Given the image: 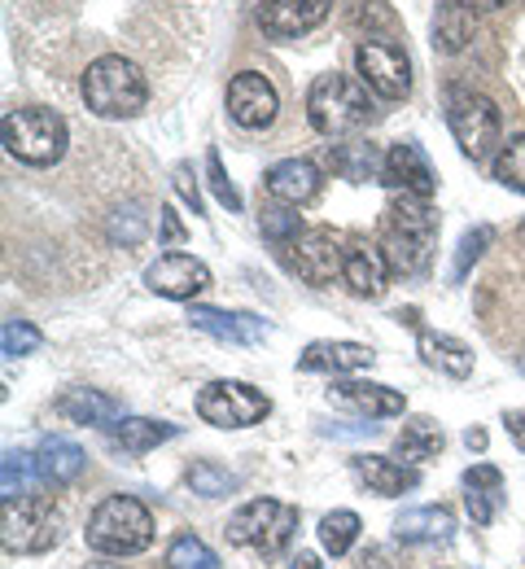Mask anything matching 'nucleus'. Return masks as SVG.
I'll list each match as a JSON object with an SVG mask.
<instances>
[{
	"instance_id": "obj_1",
	"label": "nucleus",
	"mask_w": 525,
	"mask_h": 569,
	"mask_svg": "<svg viewBox=\"0 0 525 569\" xmlns=\"http://www.w3.org/2000/svg\"><path fill=\"white\" fill-rule=\"evenodd\" d=\"M385 263L394 277H421L434 263V246H438V211L425 198L412 193H394L381 211V241Z\"/></svg>"
},
{
	"instance_id": "obj_2",
	"label": "nucleus",
	"mask_w": 525,
	"mask_h": 569,
	"mask_svg": "<svg viewBox=\"0 0 525 569\" xmlns=\"http://www.w3.org/2000/svg\"><path fill=\"white\" fill-rule=\"evenodd\" d=\"M373 88L364 79H351L342 71H324L311 79L306 88V119L320 137L329 141H342V137H355L373 123Z\"/></svg>"
},
{
	"instance_id": "obj_3",
	"label": "nucleus",
	"mask_w": 525,
	"mask_h": 569,
	"mask_svg": "<svg viewBox=\"0 0 525 569\" xmlns=\"http://www.w3.org/2000/svg\"><path fill=\"white\" fill-rule=\"evenodd\" d=\"M79 92L97 119H137L150 106V79L123 53H105L88 62Z\"/></svg>"
},
{
	"instance_id": "obj_4",
	"label": "nucleus",
	"mask_w": 525,
	"mask_h": 569,
	"mask_svg": "<svg viewBox=\"0 0 525 569\" xmlns=\"http://www.w3.org/2000/svg\"><path fill=\"white\" fill-rule=\"evenodd\" d=\"M88 548L101 557H137L153 543V517L141 499L110 496L97 503V512L88 517L83 530Z\"/></svg>"
},
{
	"instance_id": "obj_5",
	"label": "nucleus",
	"mask_w": 525,
	"mask_h": 569,
	"mask_svg": "<svg viewBox=\"0 0 525 569\" xmlns=\"http://www.w3.org/2000/svg\"><path fill=\"white\" fill-rule=\"evenodd\" d=\"M0 132H4L9 158L27 162V167H53V162H62L67 141H71L67 119H62L58 110H49V106L9 110L4 123H0Z\"/></svg>"
},
{
	"instance_id": "obj_6",
	"label": "nucleus",
	"mask_w": 525,
	"mask_h": 569,
	"mask_svg": "<svg viewBox=\"0 0 525 569\" xmlns=\"http://www.w3.org/2000/svg\"><path fill=\"white\" fill-rule=\"evenodd\" d=\"M299 530V508L285 499H250L228 517V539L254 557H281Z\"/></svg>"
},
{
	"instance_id": "obj_7",
	"label": "nucleus",
	"mask_w": 525,
	"mask_h": 569,
	"mask_svg": "<svg viewBox=\"0 0 525 569\" xmlns=\"http://www.w3.org/2000/svg\"><path fill=\"white\" fill-rule=\"evenodd\" d=\"M447 123L455 144H460V153L473 158V162H486L499 149V141H504L499 106L486 92H473V88H451L447 92Z\"/></svg>"
},
{
	"instance_id": "obj_8",
	"label": "nucleus",
	"mask_w": 525,
	"mask_h": 569,
	"mask_svg": "<svg viewBox=\"0 0 525 569\" xmlns=\"http://www.w3.org/2000/svg\"><path fill=\"white\" fill-rule=\"evenodd\" d=\"M0 543L9 557H36L58 543V512L49 496H22L0 503Z\"/></svg>"
},
{
	"instance_id": "obj_9",
	"label": "nucleus",
	"mask_w": 525,
	"mask_h": 569,
	"mask_svg": "<svg viewBox=\"0 0 525 569\" xmlns=\"http://www.w3.org/2000/svg\"><path fill=\"white\" fill-rule=\"evenodd\" d=\"M272 412V399L245 381H211L198 395V417L215 429H250Z\"/></svg>"
},
{
	"instance_id": "obj_10",
	"label": "nucleus",
	"mask_w": 525,
	"mask_h": 569,
	"mask_svg": "<svg viewBox=\"0 0 525 569\" xmlns=\"http://www.w3.org/2000/svg\"><path fill=\"white\" fill-rule=\"evenodd\" d=\"M355 71L373 88L381 101H403L412 92V62L403 53V44L394 40H360L355 49Z\"/></svg>"
},
{
	"instance_id": "obj_11",
	"label": "nucleus",
	"mask_w": 525,
	"mask_h": 569,
	"mask_svg": "<svg viewBox=\"0 0 525 569\" xmlns=\"http://www.w3.org/2000/svg\"><path fill=\"white\" fill-rule=\"evenodd\" d=\"M276 110H281V97H276V83L259 71H241L232 74L228 83V119L245 132H263L276 123Z\"/></svg>"
},
{
	"instance_id": "obj_12",
	"label": "nucleus",
	"mask_w": 525,
	"mask_h": 569,
	"mask_svg": "<svg viewBox=\"0 0 525 569\" xmlns=\"http://www.w3.org/2000/svg\"><path fill=\"white\" fill-rule=\"evenodd\" d=\"M381 184L390 193H412V198H434L438 193V176H434V162L425 158V149L416 141H394L385 149V171H381Z\"/></svg>"
},
{
	"instance_id": "obj_13",
	"label": "nucleus",
	"mask_w": 525,
	"mask_h": 569,
	"mask_svg": "<svg viewBox=\"0 0 525 569\" xmlns=\"http://www.w3.org/2000/svg\"><path fill=\"white\" fill-rule=\"evenodd\" d=\"M294 272L306 284H333L346 272V241L329 228H306L294 241Z\"/></svg>"
},
{
	"instance_id": "obj_14",
	"label": "nucleus",
	"mask_w": 525,
	"mask_h": 569,
	"mask_svg": "<svg viewBox=\"0 0 525 569\" xmlns=\"http://www.w3.org/2000/svg\"><path fill=\"white\" fill-rule=\"evenodd\" d=\"M333 13V0H259L254 22L267 40H299Z\"/></svg>"
},
{
	"instance_id": "obj_15",
	"label": "nucleus",
	"mask_w": 525,
	"mask_h": 569,
	"mask_svg": "<svg viewBox=\"0 0 525 569\" xmlns=\"http://www.w3.org/2000/svg\"><path fill=\"white\" fill-rule=\"evenodd\" d=\"M145 284H150L158 298H171V302H193L198 293L211 289V268L193 254H162L158 263L145 268Z\"/></svg>"
},
{
	"instance_id": "obj_16",
	"label": "nucleus",
	"mask_w": 525,
	"mask_h": 569,
	"mask_svg": "<svg viewBox=\"0 0 525 569\" xmlns=\"http://www.w3.org/2000/svg\"><path fill=\"white\" fill-rule=\"evenodd\" d=\"M189 325L211 333L215 342H228V347H259L272 333L267 320H259L250 311H224V307H202V302L189 307Z\"/></svg>"
},
{
	"instance_id": "obj_17",
	"label": "nucleus",
	"mask_w": 525,
	"mask_h": 569,
	"mask_svg": "<svg viewBox=\"0 0 525 569\" xmlns=\"http://www.w3.org/2000/svg\"><path fill=\"white\" fill-rule=\"evenodd\" d=\"M329 403L346 408V412H360L368 421H385V417H403L407 412V399L390 386H376V381H355V377H342L329 386Z\"/></svg>"
},
{
	"instance_id": "obj_18",
	"label": "nucleus",
	"mask_w": 525,
	"mask_h": 569,
	"mask_svg": "<svg viewBox=\"0 0 525 569\" xmlns=\"http://www.w3.org/2000/svg\"><path fill=\"white\" fill-rule=\"evenodd\" d=\"M320 167L315 162H306V158H281V162H272L267 167V176H263V189L276 198V202H285V207H306V202H315L320 198Z\"/></svg>"
},
{
	"instance_id": "obj_19",
	"label": "nucleus",
	"mask_w": 525,
	"mask_h": 569,
	"mask_svg": "<svg viewBox=\"0 0 525 569\" xmlns=\"http://www.w3.org/2000/svg\"><path fill=\"white\" fill-rule=\"evenodd\" d=\"M390 277L394 272H390L381 246H368V241H351L346 246V272H342V281H346V289L355 298H381Z\"/></svg>"
},
{
	"instance_id": "obj_20",
	"label": "nucleus",
	"mask_w": 525,
	"mask_h": 569,
	"mask_svg": "<svg viewBox=\"0 0 525 569\" xmlns=\"http://www.w3.org/2000/svg\"><path fill=\"white\" fill-rule=\"evenodd\" d=\"M460 482H464V508H468L473 526H491L508 499L504 496V473L495 465H473V469H464Z\"/></svg>"
},
{
	"instance_id": "obj_21",
	"label": "nucleus",
	"mask_w": 525,
	"mask_h": 569,
	"mask_svg": "<svg viewBox=\"0 0 525 569\" xmlns=\"http://www.w3.org/2000/svg\"><path fill=\"white\" fill-rule=\"evenodd\" d=\"M455 535V512L443 503H425V508H403L394 521V539L398 543H451Z\"/></svg>"
},
{
	"instance_id": "obj_22",
	"label": "nucleus",
	"mask_w": 525,
	"mask_h": 569,
	"mask_svg": "<svg viewBox=\"0 0 525 569\" xmlns=\"http://www.w3.org/2000/svg\"><path fill=\"white\" fill-rule=\"evenodd\" d=\"M373 347L364 342H311L299 356L302 372H333V377H346V372H360V368H373Z\"/></svg>"
},
{
	"instance_id": "obj_23",
	"label": "nucleus",
	"mask_w": 525,
	"mask_h": 569,
	"mask_svg": "<svg viewBox=\"0 0 525 569\" xmlns=\"http://www.w3.org/2000/svg\"><path fill=\"white\" fill-rule=\"evenodd\" d=\"M351 469H355V478H360L373 496H385V499L407 496V491H416V482H421L416 469H407V465H398V460H385V456H355Z\"/></svg>"
},
{
	"instance_id": "obj_24",
	"label": "nucleus",
	"mask_w": 525,
	"mask_h": 569,
	"mask_svg": "<svg viewBox=\"0 0 525 569\" xmlns=\"http://www.w3.org/2000/svg\"><path fill=\"white\" fill-rule=\"evenodd\" d=\"M58 417L71 421V426L110 429L114 421H123V408H119V399H110V395H101V390L75 386V390H67V395L58 399Z\"/></svg>"
},
{
	"instance_id": "obj_25",
	"label": "nucleus",
	"mask_w": 525,
	"mask_h": 569,
	"mask_svg": "<svg viewBox=\"0 0 525 569\" xmlns=\"http://www.w3.org/2000/svg\"><path fill=\"white\" fill-rule=\"evenodd\" d=\"M180 433V426H166V421H150V417H123L105 429L110 447L123 451V456H145L158 442H171Z\"/></svg>"
},
{
	"instance_id": "obj_26",
	"label": "nucleus",
	"mask_w": 525,
	"mask_h": 569,
	"mask_svg": "<svg viewBox=\"0 0 525 569\" xmlns=\"http://www.w3.org/2000/svg\"><path fill=\"white\" fill-rule=\"evenodd\" d=\"M36 460H40V478H44V491H62L67 482H75L79 473H83V451H79L75 442H67V438H44L40 442V451H36Z\"/></svg>"
},
{
	"instance_id": "obj_27",
	"label": "nucleus",
	"mask_w": 525,
	"mask_h": 569,
	"mask_svg": "<svg viewBox=\"0 0 525 569\" xmlns=\"http://www.w3.org/2000/svg\"><path fill=\"white\" fill-rule=\"evenodd\" d=\"M416 347H421V359H425L430 368H438L443 377H455V381H464V377L473 372V347H464L460 338L434 333V329H421Z\"/></svg>"
},
{
	"instance_id": "obj_28",
	"label": "nucleus",
	"mask_w": 525,
	"mask_h": 569,
	"mask_svg": "<svg viewBox=\"0 0 525 569\" xmlns=\"http://www.w3.org/2000/svg\"><path fill=\"white\" fill-rule=\"evenodd\" d=\"M473 27H477V13L464 0H438V13H434V49L447 53V58L460 53L473 40Z\"/></svg>"
},
{
	"instance_id": "obj_29",
	"label": "nucleus",
	"mask_w": 525,
	"mask_h": 569,
	"mask_svg": "<svg viewBox=\"0 0 525 569\" xmlns=\"http://www.w3.org/2000/svg\"><path fill=\"white\" fill-rule=\"evenodd\" d=\"M443 447H447V438H443V426H438L434 417H412L407 426L398 429V438H394V451H398L403 465L434 460Z\"/></svg>"
},
{
	"instance_id": "obj_30",
	"label": "nucleus",
	"mask_w": 525,
	"mask_h": 569,
	"mask_svg": "<svg viewBox=\"0 0 525 569\" xmlns=\"http://www.w3.org/2000/svg\"><path fill=\"white\" fill-rule=\"evenodd\" d=\"M329 167H333L337 176L364 184V180H376V176L385 171V158L376 153V144L351 141V144H333V149H329Z\"/></svg>"
},
{
	"instance_id": "obj_31",
	"label": "nucleus",
	"mask_w": 525,
	"mask_h": 569,
	"mask_svg": "<svg viewBox=\"0 0 525 569\" xmlns=\"http://www.w3.org/2000/svg\"><path fill=\"white\" fill-rule=\"evenodd\" d=\"M44 491V478H40V460L27 456V451H4V465H0V496L4 499H22Z\"/></svg>"
},
{
	"instance_id": "obj_32",
	"label": "nucleus",
	"mask_w": 525,
	"mask_h": 569,
	"mask_svg": "<svg viewBox=\"0 0 525 569\" xmlns=\"http://www.w3.org/2000/svg\"><path fill=\"white\" fill-rule=\"evenodd\" d=\"M355 539H360V517L351 508H337L320 521V543H324L329 557H346L355 548Z\"/></svg>"
},
{
	"instance_id": "obj_33",
	"label": "nucleus",
	"mask_w": 525,
	"mask_h": 569,
	"mask_svg": "<svg viewBox=\"0 0 525 569\" xmlns=\"http://www.w3.org/2000/svg\"><path fill=\"white\" fill-rule=\"evenodd\" d=\"M145 232H150V214H145V207H137V202L119 207V211L105 219V237H110L114 246H123V250L141 246V241H145Z\"/></svg>"
},
{
	"instance_id": "obj_34",
	"label": "nucleus",
	"mask_w": 525,
	"mask_h": 569,
	"mask_svg": "<svg viewBox=\"0 0 525 569\" xmlns=\"http://www.w3.org/2000/svg\"><path fill=\"white\" fill-rule=\"evenodd\" d=\"M259 232H263L272 246H294L306 228H302V219H299V207L276 202V207H263V214H259Z\"/></svg>"
},
{
	"instance_id": "obj_35",
	"label": "nucleus",
	"mask_w": 525,
	"mask_h": 569,
	"mask_svg": "<svg viewBox=\"0 0 525 569\" xmlns=\"http://www.w3.org/2000/svg\"><path fill=\"white\" fill-rule=\"evenodd\" d=\"M491 241H495V228L491 223H473L464 237H460V246H455V263H451V281H464L468 272H473V263L491 250Z\"/></svg>"
},
{
	"instance_id": "obj_36",
	"label": "nucleus",
	"mask_w": 525,
	"mask_h": 569,
	"mask_svg": "<svg viewBox=\"0 0 525 569\" xmlns=\"http://www.w3.org/2000/svg\"><path fill=\"white\" fill-rule=\"evenodd\" d=\"M189 487H193V496H202V499L232 496V491H236V473L220 469L215 460H198V465L189 469Z\"/></svg>"
},
{
	"instance_id": "obj_37",
	"label": "nucleus",
	"mask_w": 525,
	"mask_h": 569,
	"mask_svg": "<svg viewBox=\"0 0 525 569\" xmlns=\"http://www.w3.org/2000/svg\"><path fill=\"white\" fill-rule=\"evenodd\" d=\"M495 180L504 189H513V193H525V132H517L495 153Z\"/></svg>"
},
{
	"instance_id": "obj_38",
	"label": "nucleus",
	"mask_w": 525,
	"mask_h": 569,
	"mask_svg": "<svg viewBox=\"0 0 525 569\" xmlns=\"http://www.w3.org/2000/svg\"><path fill=\"white\" fill-rule=\"evenodd\" d=\"M166 569H220V561H215V552L198 535H180L166 548Z\"/></svg>"
},
{
	"instance_id": "obj_39",
	"label": "nucleus",
	"mask_w": 525,
	"mask_h": 569,
	"mask_svg": "<svg viewBox=\"0 0 525 569\" xmlns=\"http://www.w3.org/2000/svg\"><path fill=\"white\" fill-rule=\"evenodd\" d=\"M44 347V333L31 325V320H4V329H0V351L9 359L18 356H31V351H40Z\"/></svg>"
},
{
	"instance_id": "obj_40",
	"label": "nucleus",
	"mask_w": 525,
	"mask_h": 569,
	"mask_svg": "<svg viewBox=\"0 0 525 569\" xmlns=\"http://www.w3.org/2000/svg\"><path fill=\"white\" fill-rule=\"evenodd\" d=\"M355 27H364L368 40H385V36L398 31V18H394V9H390L385 0H360V9H355Z\"/></svg>"
},
{
	"instance_id": "obj_41",
	"label": "nucleus",
	"mask_w": 525,
	"mask_h": 569,
	"mask_svg": "<svg viewBox=\"0 0 525 569\" xmlns=\"http://www.w3.org/2000/svg\"><path fill=\"white\" fill-rule=\"evenodd\" d=\"M206 176H211V189H215V198L224 202L228 211H241V193H236V184L228 180L224 162H220V153H215V149L206 153Z\"/></svg>"
},
{
	"instance_id": "obj_42",
	"label": "nucleus",
	"mask_w": 525,
	"mask_h": 569,
	"mask_svg": "<svg viewBox=\"0 0 525 569\" xmlns=\"http://www.w3.org/2000/svg\"><path fill=\"white\" fill-rule=\"evenodd\" d=\"M175 193H180L184 207H193V214H202V189H198V176H193L189 162L175 167Z\"/></svg>"
},
{
	"instance_id": "obj_43",
	"label": "nucleus",
	"mask_w": 525,
	"mask_h": 569,
	"mask_svg": "<svg viewBox=\"0 0 525 569\" xmlns=\"http://www.w3.org/2000/svg\"><path fill=\"white\" fill-rule=\"evenodd\" d=\"M360 569H403V561H398L394 548H368V552L360 557Z\"/></svg>"
},
{
	"instance_id": "obj_44",
	"label": "nucleus",
	"mask_w": 525,
	"mask_h": 569,
	"mask_svg": "<svg viewBox=\"0 0 525 569\" xmlns=\"http://www.w3.org/2000/svg\"><path fill=\"white\" fill-rule=\"evenodd\" d=\"M158 223H162V241H166V246H180V241H184V223L175 219L171 207H162V211H158Z\"/></svg>"
},
{
	"instance_id": "obj_45",
	"label": "nucleus",
	"mask_w": 525,
	"mask_h": 569,
	"mask_svg": "<svg viewBox=\"0 0 525 569\" xmlns=\"http://www.w3.org/2000/svg\"><path fill=\"white\" fill-rule=\"evenodd\" d=\"M504 426H508V438L517 442V451H525V412H508Z\"/></svg>"
},
{
	"instance_id": "obj_46",
	"label": "nucleus",
	"mask_w": 525,
	"mask_h": 569,
	"mask_svg": "<svg viewBox=\"0 0 525 569\" xmlns=\"http://www.w3.org/2000/svg\"><path fill=\"white\" fill-rule=\"evenodd\" d=\"M290 569H320V557H315V552H299V557L290 561Z\"/></svg>"
},
{
	"instance_id": "obj_47",
	"label": "nucleus",
	"mask_w": 525,
	"mask_h": 569,
	"mask_svg": "<svg viewBox=\"0 0 525 569\" xmlns=\"http://www.w3.org/2000/svg\"><path fill=\"white\" fill-rule=\"evenodd\" d=\"M464 442H468L473 451H486V433H482V429H464Z\"/></svg>"
},
{
	"instance_id": "obj_48",
	"label": "nucleus",
	"mask_w": 525,
	"mask_h": 569,
	"mask_svg": "<svg viewBox=\"0 0 525 569\" xmlns=\"http://www.w3.org/2000/svg\"><path fill=\"white\" fill-rule=\"evenodd\" d=\"M464 4H468L473 13H491V9H499L504 0H464Z\"/></svg>"
},
{
	"instance_id": "obj_49",
	"label": "nucleus",
	"mask_w": 525,
	"mask_h": 569,
	"mask_svg": "<svg viewBox=\"0 0 525 569\" xmlns=\"http://www.w3.org/2000/svg\"><path fill=\"white\" fill-rule=\"evenodd\" d=\"M517 241H522V250H525V219H522V228H517Z\"/></svg>"
},
{
	"instance_id": "obj_50",
	"label": "nucleus",
	"mask_w": 525,
	"mask_h": 569,
	"mask_svg": "<svg viewBox=\"0 0 525 569\" xmlns=\"http://www.w3.org/2000/svg\"><path fill=\"white\" fill-rule=\"evenodd\" d=\"M517 368H522V372H525V351H522V356H517Z\"/></svg>"
}]
</instances>
